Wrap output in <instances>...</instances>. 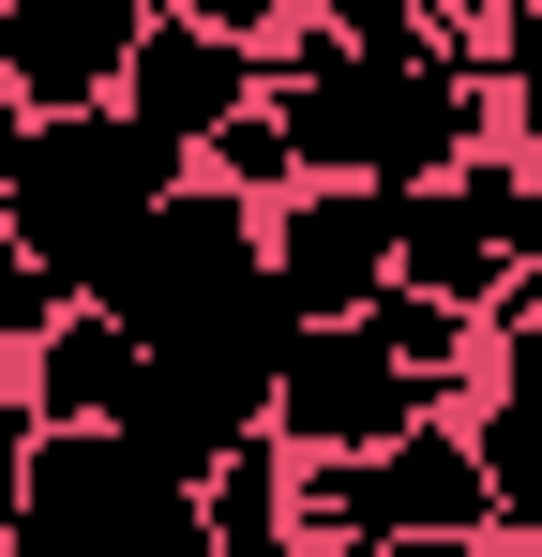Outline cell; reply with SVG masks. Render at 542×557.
I'll use <instances>...</instances> for the list:
<instances>
[{
  "instance_id": "obj_1",
  "label": "cell",
  "mask_w": 542,
  "mask_h": 557,
  "mask_svg": "<svg viewBox=\"0 0 542 557\" xmlns=\"http://www.w3.org/2000/svg\"><path fill=\"white\" fill-rule=\"evenodd\" d=\"M196 182V151L151 136L136 106H30L15 121V182H0V226L46 257L61 286H106V257Z\"/></svg>"
},
{
  "instance_id": "obj_2",
  "label": "cell",
  "mask_w": 542,
  "mask_h": 557,
  "mask_svg": "<svg viewBox=\"0 0 542 557\" xmlns=\"http://www.w3.org/2000/svg\"><path fill=\"white\" fill-rule=\"evenodd\" d=\"M211 557V512H196V467L151 453L136 422H46L30 453V528L15 557Z\"/></svg>"
},
{
  "instance_id": "obj_3",
  "label": "cell",
  "mask_w": 542,
  "mask_h": 557,
  "mask_svg": "<svg viewBox=\"0 0 542 557\" xmlns=\"http://www.w3.org/2000/svg\"><path fill=\"white\" fill-rule=\"evenodd\" d=\"M90 301H121L151 347L226 332V317H271V301H286V286H271V196H242V182H211V166H196V182H181L167 211L106 257Z\"/></svg>"
},
{
  "instance_id": "obj_4",
  "label": "cell",
  "mask_w": 542,
  "mask_h": 557,
  "mask_svg": "<svg viewBox=\"0 0 542 557\" xmlns=\"http://www.w3.org/2000/svg\"><path fill=\"white\" fill-rule=\"evenodd\" d=\"M407 422H452L438 376L407 362L377 317H301L286 332V362H271V437L286 453H377V437H407Z\"/></svg>"
},
{
  "instance_id": "obj_5",
  "label": "cell",
  "mask_w": 542,
  "mask_h": 557,
  "mask_svg": "<svg viewBox=\"0 0 542 557\" xmlns=\"http://www.w3.org/2000/svg\"><path fill=\"white\" fill-rule=\"evenodd\" d=\"M392 226H407V182H301V196H271V286H286V317H361L392 286Z\"/></svg>"
},
{
  "instance_id": "obj_6",
  "label": "cell",
  "mask_w": 542,
  "mask_h": 557,
  "mask_svg": "<svg viewBox=\"0 0 542 557\" xmlns=\"http://www.w3.org/2000/svg\"><path fill=\"white\" fill-rule=\"evenodd\" d=\"M151 15H167V0H0V76H15V106H121Z\"/></svg>"
},
{
  "instance_id": "obj_7",
  "label": "cell",
  "mask_w": 542,
  "mask_h": 557,
  "mask_svg": "<svg viewBox=\"0 0 542 557\" xmlns=\"http://www.w3.org/2000/svg\"><path fill=\"white\" fill-rule=\"evenodd\" d=\"M271 91V46H242V30H211L196 0H167L151 30H136V76H121V106L151 121V136H211V121H242V106Z\"/></svg>"
},
{
  "instance_id": "obj_8",
  "label": "cell",
  "mask_w": 542,
  "mask_h": 557,
  "mask_svg": "<svg viewBox=\"0 0 542 557\" xmlns=\"http://www.w3.org/2000/svg\"><path fill=\"white\" fill-rule=\"evenodd\" d=\"M136 362H151V332L76 286V301L46 317V347H30V407H46V422H121V407H136Z\"/></svg>"
},
{
  "instance_id": "obj_9",
  "label": "cell",
  "mask_w": 542,
  "mask_h": 557,
  "mask_svg": "<svg viewBox=\"0 0 542 557\" xmlns=\"http://www.w3.org/2000/svg\"><path fill=\"white\" fill-rule=\"evenodd\" d=\"M196 166H211V182H242V196H301L317 182V166H301V136H286V106H242V121H211V136H196Z\"/></svg>"
},
{
  "instance_id": "obj_10",
  "label": "cell",
  "mask_w": 542,
  "mask_h": 557,
  "mask_svg": "<svg viewBox=\"0 0 542 557\" xmlns=\"http://www.w3.org/2000/svg\"><path fill=\"white\" fill-rule=\"evenodd\" d=\"M482 76H497V136H513V151L542 166V0H513V15H497Z\"/></svg>"
},
{
  "instance_id": "obj_11",
  "label": "cell",
  "mask_w": 542,
  "mask_h": 557,
  "mask_svg": "<svg viewBox=\"0 0 542 557\" xmlns=\"http://www.w3.org/2000/svg\"><path fill=\"white\" fill-rule=\"evenodd\" d=\"M61 301H76V286H61L15 226H0V376H30V347H46V317H61Z\"/></svg>"
},
{
  "instance_id": "obj_12",
  "label": "cell",
  "mask_w": 542,
  "mask_h": 557,
  "mask_svg": "<svg viewBox=\"0 0 542 557\" xmlns=\"http://www.w3.org/2000/svg\"><path fill=\"white\" fill-rule=\"evenodd\" d=\"M30 453H46V407H30V376H0V557L30 528Z\"/></svg>"
},
{
  "instance_id": "obj_13",
  "label": "cell",
  "mask_w": 542,
  "mask_h": 557,
  "mask_svg": "<svg viewBox=\"0 0 542 557\" xmlns=\"http://www.w3.org/2000/svg\"><path fill=\"white\" fill-rule=\"evenodd\" d=\"M497 15H513V0H422V30H438V46H467V61L497 46Z\"/></svg>"
},
{
  "instance_id": "obj_14",
  "label": "cell",
  "mask_w": 542,
  "mask_h": 557,
  "mask_svg": "<svg viewBox=\"0 0 542 557\" xmlns=\"http://www.w3.org/2000/svg\"><path fill=\"white\" fill-rule=\"evenodd\" d=\"M196 15H211V30H242V46H286V15H301V0H196Z\"/></svg>"
},
{
  "instance_id": "obj_15",
  "label": "cell",
  "mask_w": 542,
  "mask_h": 557,
  "mask_svg": "<svg viewBox=\"0 0 542 557\" xmlns=\"http://www.w3.org/2000/svg\"><path fill=\"white\" fill-rule=\"evenodd\" d=\"M15 121H30V106H0V182H15Z\"/></svg>"
}]
</instances>
